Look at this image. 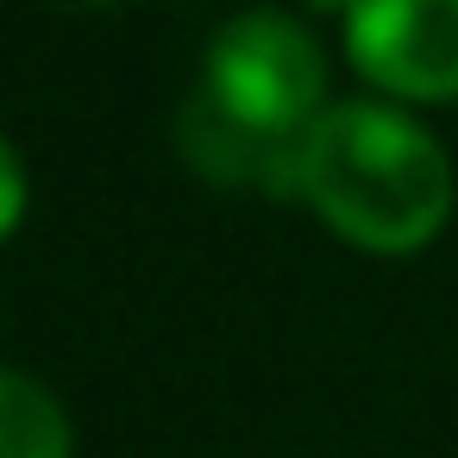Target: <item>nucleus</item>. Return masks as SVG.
<instances>
[{
	"label": "nucleus",
	"instance_id": "nucleus-7",
	"mask_svg": "<svg viewBox=\"0 0 458 458\" xmlns=\"http://www.w3.org/2000/svg\"><path fill=\"white\" fill-rule=\"evenodd\" d=\"M308 7H314V13H345L352 0H308Z\"/></svg>",
	"mask_w": 458,
	"mask_h": 458
},
{
	"label": "nucleus",
	"instance_id": "nucleus-3",
	"mask_svg": "<svg viewBox=\"0 0 458 458\" xmlns=\"http://www.w3.org/2000/svg\"><path fill=\"white\" fill-rule=\"evenodd\" d=\"M345 57L402 101H458V0H352Z\"/></svg>",
	"mask_w": 458,
	"mask_h": 458
},
{
	"label": "nucleus",
	"instance_id": "nucleus-2",
	"mask_svg": "<svg viewBox=\"0 0 458 458\" xmlns=\"http://www.w3.org/2000/svg\"><path fill=\"white\" fill-rule=\"evenodd\" d=\"M201 89H214L220 107H233L258 132L308 139V126L327 114V51L301 20L251 7L214 32Z\"/></svg>",
	"mask_w": 458,
	"mask_h": 458
},
{
	"label": "nucleus",
	"instance_id": "nucleus-5",
	"mask_svg": "<svg viewBox=\"0 0 458 458\" xmlns=\"http://www.w3.org/2000/svg\"><path fill=\"white\" fill-rule=\"evenodd\" d=\"M76 433L64 402L26 377V370H0V458H70Z\"/></svg>",
	"mask_w": 458,
	"mask_h": 458
},
{
	"label": "nucleus",
	"instance_id": "nucleus-1",
	"mask_svg": "<svg viewBox=\"0 0 458 458\" xmlns=\"http://www.w3.org/2000/svg\"><path fill=\"white\" fill-rule=\"evenodd\" d=\"M301 201L358 251H420L452 220V164L383 101H339L301 139Z\"/></svg>",
	"mask_w": 458,
	"mask_h": 458
},
{
	"label": "nucleus",
	"instance_id": "nucleus-6",
	"mask_svg": "<svg viewBox=\"0 0 458 458\" xmlns=\"http://www.w3.org/2000/svg\"><path fill=\"white\" fill-rule=\"evenodd\" d=\"M20 220H26V164L0 132V239H13Z\"/></svg>",
	"mask_w": 458,
	"mask_h": 458
},
{
	"label": "nucleus",
	"instance_id": "nucleus-4",
	"mask_svg": "<svg viewBox=\"0 0 458 458\" xmlns=\"http://www.w3.org/2000/svg\"><path fill=\"white\" fill-rule=\"evenodd\" d=\"M176 151L220 189H264V195H301V139H276L245 126L233 107H220L214 89H195L176 107Z\"/></svg>",
	"mask_w": 458,
	"mask_h": 458
},
{
	"label": "nucleus",
	"instance_id": "nucleus-8",
	"mask_svg": "<svg viewBox=\"0 0 458 458\" xmlns=\"http://www.w3.org/2000/svg\"><path fill=\"white\" fill-rule=\"evenodd\" d=\"M57 7H120V0H57Z\"/></svg>",
	"mask_w": 458,
	"mask_h": 458
}]
</instances>
